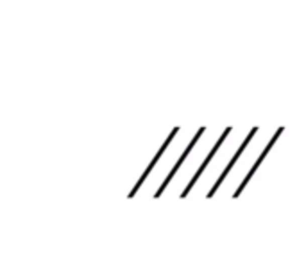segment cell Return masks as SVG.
I'll use <instances>...</instances> for the list:
<instances>
[]
</instances>
